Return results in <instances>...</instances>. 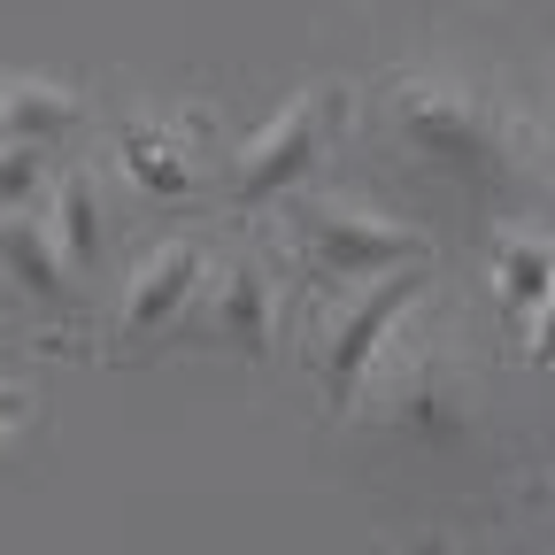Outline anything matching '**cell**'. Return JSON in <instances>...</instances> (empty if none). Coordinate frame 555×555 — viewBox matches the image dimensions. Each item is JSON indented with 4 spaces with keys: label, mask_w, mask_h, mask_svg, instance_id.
<instances>
[{
    "label": "cell",
    "mask_w": 555,
    "mask_h": 555,
    "mask_svg": "<svg viewBox=\"0 0 555 555\" xmlns=\"http://www.w3.org/2000/svg\"><path fill=\"white\" fill-rule=\"evenodd\" d=\"M378 131L416 163L470 193H517L532 178V124L502 86L455 62H409L378 86Z\"/></svg>",
    "instance_id": "1"
},
{
    "label": "cell",
    "mask_w": 555,
    "mask_h": 555,
    "mask_svg": "<svg viewBox=\"0 0 555 555\" xmlns=\"http://www.w3.org/2000/svg\"><path fill=\"white\" fill-rule=\"evenodd\" d=\"M270 247L294 255V278H301L309 301L433 262V240L416 232V224L386 217V208H363V201H347V193H317V185H301L294 201H278Z\"/></svg>",
    "instance_id": "2"
},
{
    "label": "cell",
    "mask_w": 555,
    "mask_h": 555,
    "mask_svg": "<svg viewBox=\"0 0 555 555\" xmlns=\"http://www.w3.org/2000/svg\"><path fill=\"white\" fill-rule=\"evenodd\" d=\"M425 294H433V262L309 301V324H301V371H309V393H317V409L332 416V425H347V416H356V393H363L371 363L386 356L393 324H401L416 301H425Z\"/></svg>",
    "instance_id": "3"
},
{
    "label": "cell",
    "mask_w": 555,
    "mask_h": 555,
    "mask_svg": "<svg viewBox=\"0 0 555 555\" xmlns=\"http://www.w3.org/2000/svg\"><path fill=\"white\" fill-rule=\"evenodd\" d=\"M356 416L401 433V440H455L463 433V378H455V356H448V332L433 324V294L393 324L386 356L371 363V378L356 393Z\"/></svg>",
    "instance_id": "4"
},
{
    "label": "cell",
    "mask_w": 555,
    "mask_h": 555,
    "mask_svg": "<svg viewBox=\"0 0 555 555\" xmlns=\"http://www.w3.org/2000/svg\"><path fill=\"white\" fill-rule=\"evenodd\" d=\"M339 108H347V86H301L240 139V147L217 163V193H224L232 217H262V208L294 201L317 178L332 131H339Z\"/></svg>",
    "instance_id": "5"
},
{
    "label": "cell",
    "mask_w": 555,
    "mask_h": 555,
    "mask_svg": "<svg viewBox=\"0 0 555 555\" xmlns=\"http://www.w3.org/2000/svg\"><path fill=\"white\" fill-rule=\"evenodd\" d=\"M108 155L124 170L131 193L147 201H185L201 185H217V116L185 108V101H147V108H124Z\"/></svg>",
    "instance_id": "6"
},
{
    "label": "cell",
    "mask_w": 555,
    "mask_h": 555,
    "mask_svg": "<svg viewBox=\"0 0 555 555\" xmlns=\"http://www.w3.org/2000/svg\"><path fill=\"white\" fill-rule=\"evenodd\" d=\"M208 270H217V247H208L201 232H170V240H155L147 255L131 262L124 294H116V309H108L101 356H131V347H147V339L178 332L185 317H201Z\"/></svg>",
    "instance_id": "7"
},
{
    "label": "cell",
    "mask_w": 555,
    "mask_h": 555,
    "mask_svg": "<svg viewBox=\"0 0 555 555\" xmlns=\"http://www.w3.org/2000/svg\"><path fill=\"white\" fill-rule=\"evenodd\" d=\"M286 309H294V286H286V262H278L270 240L217 255L208 294H201V324H208L217 347H232V356H247V363H270L278 332H286Z\"/></svg>",
    "instance_id": "8"
},
{
    "label": "cell",
    "mask_w": 555,
    "mask_h": 555,
    "mask_svg": "<svg viewBox=\"0 0 555 555\" xmlns=\"http://www.w3.org/2000/svg\"><path fill=\"white\" fill-rule=\"evenodd\" d=\"M486 278H494L502 332L517 339L532 324V309L555 294V224H502L494 247H486Z\"/></svg>",
    "instance_id": "9"
},
{
    "label": "cell",
    "mask_w": 555,
    "mask_h": 555,
    "mask_svg": "<svg viewBox=\"0 0 555 555\" xmlns=\"http://www.w3.org/2000/svg\"><path fill=\"white\" fill-rule=\"evenodd\" d=\"M0 286H9L31 317H69L78 301V270L62 262L39 217H0Z\"/></svg>",
    "instance_id": "10"
},
{
    "label": "cell",
    "mask_w": 555,
    "mask_h": 555,
    "mask_svg": "<svg viewBox=\"0 0 555 555\" xmlns=\"http://www.w3.org/2000/svg\"><path fill=\"white\" fill-rule=\"evenodd\" d=\"M39 224L62 247V262L86 278L101 262V247H108V193H101V178L86 163H62L54 185H47V201H39Z\"/></svg>",
    "instance_id": "11"
},
{
    "label": "cell",
    "mask_w": 555,
    "mask_h": 555,
    "mask_svg": "<svg viewBox=\"0 0 555 555\" xmlns=\"http://www.w3.org/2000/svg\"><path fill=\"white\" fill-rule=\"evenodd\" d=\"M0 108H9V139H24V147L62 155V139L86 131V93L62 78H39V69H0Z\"/></svg>",
    "instance_id": "12"
},
{
    "label": "cell",
    "mask_w": 555,
    "mask_h": 555,
    "mask_svg": "<svg viewBox=\"0 0 555 555\" xmlns=\"http://www.w3.org/2000/svg\"><path fill=\"white\" fill-rule=\"evenodd\" d=\"M54 170H62L54 147H24V139H9V147H0V217H39Z\"/></svg>",
    "instance_id": "13"
},
{
    "label": "cell",
    "mask_w": 555,
    "mask_h": 555,
    "mask_svg": "<svg viewBox=\"0 0 555 555\" xmlns=\"http://www.w3.org/2000/svg\"><path fill=\"white\" fill-rule=\"evenodd\" d=\"M509 347H517V356H525L532 371H555V294H547V301L532 309V324H525V332H517Z\"/></svg>",
    "instance_id": "14"
},
{
    "label": "cell",
    "mask_w": 555,
    "mask_h": 555,
    "mask_svg": "<svg viewBox=\"0 0 555 555\" xmlns=\"http://www.w3.org/2000/svg\"><path fill=\"white\" fill-rule=\"evenodd\" d=\"M532 170H540V193H547V217H555V101H547V116L532 124Z\"/></svg>",
    "instance_id": "15"
},
{
    "label": "cell",
    "mask_w": 555,
    "mask_h": 555,
    "mask_svg": "<svg viewBox=\"0 0 555 555\" xmlns=\"http://www.w3.org/2000/svg\"><path fill=\"white\" fill-rule=\"evenodd\" d=\"M24 416H31V393H24V386H0V448L24 433Z\"/></svg>",
    "instance_id": "16"
},
{
    "label": "cell",
    "mask_w": 555,
    "mask_h": 555,
    "mask_svg": "<svg viewBox=\"0 0 555 555\" xmlns=\"http://www.w3.org/2000/svg\"><path fill=\"white\" fill-rule=\"evenodd\" d=\"M0 147H9V108H0Z\"/></svg>",
    "instance_id": "17"
}]
</instances>
